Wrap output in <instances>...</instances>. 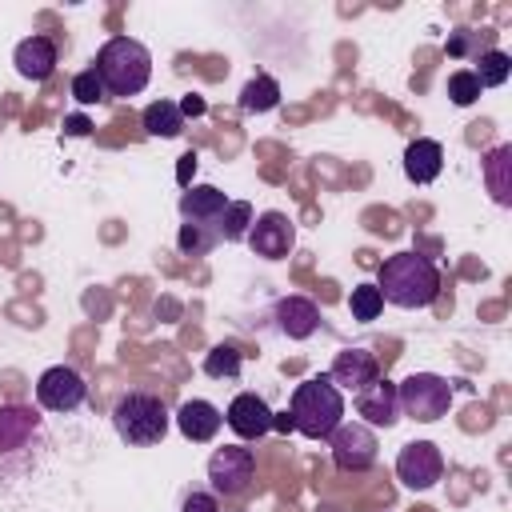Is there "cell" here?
<instances>
[{
    "label": "cell",
    "instance_id": "obj_19",
    "mask_svg": "<svg viewBox=\"0 0 512 512\" xmlns=\"http://www.w3.org/2000/svg\"><path fill=\"white\" fill-rule=\"evenodd\" d=\"M276 324H280V332L288 340H308L316 332V324H320V308L312 300H304V296H284L276 304Z\"/></svg>",
    "mask_w": 512,
    "mask_h": 512
},
{
    "label": "cell",
    "instance_id": "obj_14",
    "mask_svg": "<svg viewBox=\"0 0 512 512\" xmlns=\"http://www.w3.org/2000/svg\"><path fill=\"white\" fill-rule=\"evenodd\" d=\"M176 428H180V436L184 440H192V444H208L216 432H220V424H224V412L212 404V400H200V396H192V400H184L180 408H176Z\"/></svg>",
    "mask_w": 512,
    "mask_h": 512
},
{
    "label": "cell",
    "instance_id": "obj_1",
    "mask_svg": "<svg viewBox=\"0 0 512 512\" xmlns=\"http://www.w3.org/2000/svg\"><path fill=\"white\" fill-rule=\"evenodd\" d=\"M56 440L32 404H0V488H20L48 464Z\"/></svg>",
    "mask_w": 512,
    "mask_h": 512
},
{
    "label": "cell",
    "instance_id": "obj_33",
    "mask_svg": "<svg viewBox=\"0 0 512 512\" xmlns=\"http://www.w3.org/2000/svg\"><path fill=\"white\" fill-rule=\"evenodd\" d=\"M180 112H184V116H200V112H204V100H200V96H188V100L180 104Z\"/></svg>",
    "mask_w": 512,
    "mask_h": 512
},
{
    "label": "cell",
    "instance_id": "obj_12",
    "mask_svg": "<svg viewBox=\"0 0 512 512\" xmlns=\"http://www.w3.org/2000/svg\"><path fill=\"white\" fill-rule=\"evenodd\" d=\"M248 248L256 252V256H264V260H284L288 252H292V244H296V228H292V220L284 216V212H260L256 220H252V228H248Z\"/></svg>",
    "mask_w": 512,
    "mask_h": 512
},
{
    "label": "cell",
    "instance_id": "obj_18",
    "mask_svg": "<svg viewBox=\"0 0 512 512\" xmlns=\"http://www.w3.org/2000/svg\"><path fill=\"white\" fill-rule=\"evenodd\" d=\"M440 172H444V144L428 140V136H416L404 148V176L412 184H432Z\"/></svg>",
    "mask_w": 512,
    "mask_h": 512
},
{
    "label": "cell",
    "instance_id": "obj_32",
    "mask_svg": "<svg viewBox=\"0 0 512 512\" xmlns=\"http://www.w3.org/2000/svg\"><path fill=\"white\" fill-rule=\"evenodd\" d=\"M188 172H196V152H184L180 156V184L188 188Z\"/></svg>",
    "mask_w": 512,
    "mask_h": 512
},
{
    "label": "cell",
    "instance_id": "obj_4",
    "mask_svg": "<svg viewBox=\"0 0 512 512\" xmlns=\"http://www.w3.org/2000/svg\"><path fill=\"white\" fill-rule=\"evenodd\" d=\"M288 416H292V428L300 436L328 440L344 424V392L328 376H308L304 384H296Z\"/></svg>",
    "mask_w": 512,
    "mask_h": 512
},
{
    "label": "cell",
    "instance_id": "obj_23",
    "mask_svg": "<svg viewBox=\"0 0 512 512\" xmlns=\"http://www.w3.org/2000/svg\"><path fill=\"white\" fill-rule=\"evenodd\" d=\"M472 76L480 80V88H500V84L512 76V56H508V52H500V48H488V52H480V56H476Z\"/></svg>",
    "mask_w": 512,
    "mask_h": 512
},
{
    "label": "cell",
    "instance_id": "obj_27",
    "mask_svg": "<svg viewBox=\"0 0 512 512\" xmlns=\"http://www.w3.org/2000/svg\"><path fill=\"white\" fill-rule=\"evenodd\" d=\"M348 308H352V320L368 324V320H376L384 312V296H380L376 284H356L352 296H348Z\"/></svg>",
    "mask_w": 512,
    "mask_h": 512
},
{
    "label": "cell",
    "instance_id": "obj_8",
    "mask_svg": "<svg viewBox=\"0 0 512 512\" xmlns=\"http://www.w3.org/2000/svg\"><path fill=\"white\" fill-rule=\"evenodd\" d=\"M84 400H88V384H84V376H80L76 368L52 364V368L40 372V380H36V404H40L44 412L68 416V412H76Z\"/></svg>",
    "mask_w": 512,
    "mask_h": 512
},
{
    "label": "cell",
    "instance_id": "obj_5",
    "mask_svg": "<svg viewBox=\"0 0 512 512\" xmlns=\"http://www.w3.org/2000/svg\"><path fill=\"white\" fill-rule=\"evenodd\" d=\"M168 408L156 392H144V388H132L124 392L116 404H112V428L116 436L128 444V448H152L168 436Z\"/></svg>",
    "mask_w": 512,
    "mask_h": 512
},
{
    "label": "cell",
    "instance_id": "obj_34",
    "mask_svg": "<svg viewBox=\"0 0 512 512\" xmlns=\"http://www.w3.org/2000/svg\"><path fill=\"white\" fill-rule=\"evenodd\" d=\"M272 428H280V432H288V428H292V416H288V412H280V416L272 412Z\"/></svg>",
    "mask_w": 512,
    "mask_h": 512
},
{
    "label": "cell",
    "instance_id": "obj_6",
    "mask_svg": "<svg viewBox=\"0 0 512 512\" xmlns=\"http://www.w3.org/2000/svg\"><path fill=\"white\" fill-rule=\"evenodd\" d=\"M396 396H400V412L420 420V424H432L440 416H448L452 408V384L436 372H412L396 384Z\"/></svg>",
    "mask_w": 512,
    "mask_h": 512
},
{
    "label": "cell",
    "instance_id": "obj_30",
    "mask_svg": "<svg viewBox=\"0 0 512 512\" xmlns=\"http://www.w3.org/2000/svg\"><path fill=\"white\" fill-rule=\"evenodd\" d=\"M180 512H220V496L204 492V488H192V492H184Z\"/></svg>",
    "mask_w": 512,
    "mask_h": 512
},
{
    "label": "cell",
    "instance_id": "obj_20",
    "mask_svg": "<svg viewBox=\"0 0 512 512\" xmlns=\"http://www.w3.org/2000/svg\"><path fill=\"white\" fill-rule=\"evenodd\" d=\"M140 120H144V132H148V136H164V140H172V136L184 132V112H180L176 100H152V104L144 108Z\"/></svg>",
    "mask_w": 512,
    "mask_h": 512
},
{
    "label": "cell",
    "instance_id": "obj_29",
    "mask_svg": "<svg viewBox=\"0 0 512 512\" xmlns=\"http://www.w3.org/2000/svg\"><path fill=\"white\" fill-rule=\"evenodd\" d=\"M72 96H76V104H104V100H108V92H104L96 68H84V72L72 76Z\"/></svg>",
    "mask_w": 512,
    "mask_h": 512
},
{
    "label": "cell",
    "instance_id": "obj_31",
    "mask_svg": "<svg viewBox=\"0 0 512 512\" xmlns=\"http://www.w3.org/2000/svg\"><path fill=\"white\" fill-rule=\"evenodd\" d=\"M64 132H68V136H88L92 124H88L84 116H68V120H64Z\"/></svg>",
    "mask_w": 512,
    "mask_h": 512
},
{
    "label": "cell",
    "instance_id": "obj_9",
    "mask_svg": "<svg viewBox=\"0 0 512 512\" xmlns=\"http://www.w3.org/2000/svg\"><path fill=\"white\" fill-rule=\"evenodd\" d=\"M328 444H332V464H336L340 472H368V468L376 464V452H380L376 432H372L368 424H360V420L340 424V428L328 436Z\"/></svg>",
    "mask_w": 512,
    "mask_h": 512
},
{
    "label": "cell",
    "instance_id": "obj_3",
    "mask_svg": "<svg viewBox=\"0 0 512 512\" xmlns=\"http://www.w3.org/2000/svg\"><path fill=\"white\" fill-rule=\"evenodd\" d=\"M92 68L108 96H136L152 80V52L132 36H112L100 44Z\"/></svg>",
    "mask_w": 512,
    "mask_h": 512
},
{
    "label": "cell",
    "instance_id": "obj_2",
    "mask_svg": "<svg viewBox=\"0 0 512 512\" xmlns=\"http://www.w3.org/2000/svg\"><path fill=\"white\" fill-rule=\"evenodd\" d=\"M376 288L396 308H428L440 296V268L420 252H396L380 264Z\"/></svg>",
    "mask_w": 512,
    "mask_h": 512
},
{
    "label": "cell",
    "instance_id": "obj_28",
    "mask_svg": "<svg viewBox=\"0 0 512 512\" xmlns=\"http://www.w3.org/2000/svg\"><path fill=\"white\" fill-rule=\"evenodd\" d=\"M480 80L472 76V68H456L452 76H448V100L452 104H460V108H468V104H476L480 100Z\"/></svg>",
    "mask_w": 512,
    "mask_h": 512
},
{
    "label": "cell",
    "instance_id": "obj_22",
    "mask_svg": "<svg viewBox=\"0 0 512 512\" xmlns=\"http://www.w3.org/2000/svg\"><path fill=\"white\" fill-rule=\"evenodd\" d=\"M276 104H280V84H276L268 72L252 76V80L240 88V108H244V112H272Z\"/></svg>",
    "mask_w": 512,
    "mask_h": 512
},
{
    "label": "cell",
    "instance_id": "obj_26",
    "mask_svg": "<svg viewBox=\"0 0 512 512\" xmlns=\"http://www.w3.org/2000/svg\"><path fill=\"white\" fill-rule=\"evenodd\" d=\"M252 220H256V212H252L248 200H228V208H224V216H220V240H228V244L244 240L248 228H252Z\"/></svg>",
    "mask_w": 512,
    "mask_h": 512
},
{
    "label": "cell",
    "instance_id": "obj_21",
    "mask_svg": "<svg viewBox=\"0 0 512 512\" xmlns=\"http://www.w3.org/2000/svg\"><path fill=\"white\" fill-rule=\"evenodd\" d=\"M508 168H512V148L500 144L484 156V176H488V188H492V200L496 204H512V180H508Z\"/></svg>",
    "mask_w": 512,
    "mask_h": 512
},
{
    "label": "cell",
    "instance_id": "obj_16",
    "mask_svg": "<svg viewBox=\"0 0 512 512\" xmlns=\"http://www.w3.org/2000/svg\"><path fill=\"white\" fill-rule=\"evenodd\" d=\"M376 376H380V364H376V356L368 348H344V352H336L332 372H328V380L336 388H344V392H356V388H364Z\"/></svg>",
    "mask_w": 512,
    "mask_h": 512
},
{
    "label": "cell",
    "instance_id": "obj_24",
    "mask_svg": "<svg viewBox=\"0 0 512 512\" xmlns=\"http://www.w3.org/2000/svg\"><path fill=\"white\" fill-rule=\"evenodd\" d=\"M240 364H244V356H240L236 344H212L208 356H204V376H212V380H236L240 376Z\"/></svg>",
    "mask_w": 512,
    "mask_h": 512
},
{
    "label": "cell",
    "instance_id": "obj_11",
    "mask_svg": "<svg viewBox=\"0 0 512 512\" xmlns=\"http://www.w3.org/2000/svg\"><path fill=\"white\" fill-rule=\"evenodd\" d=\"M352 404H356L360 424H368V428H392L400 420V396H396V384L388 376H376L364 388H356Z\"/></svg>",
    "mask_w": 512,
    "mask_h": 512
},
{
    "label": "cell",
    "instance_id": "obj_13",
    "mask_svg": "<svg viewBox=\"0 0 512 512\" xmlns=\"http://www.w3.org/2000/svg\"><path fill=\"white\" fill-rule=\"evenodd\" d=\"M224 424H228L240 440H260V436L272 432V408L264 404V396H256V392H240V396L228 404Z\"/></svg>",
    "mask_w": 512,
    "mask_h": 512
},
{
    "label": "cell",
    "instance_id": "obj_17",
    "mask_svg": "<svg viewBox=\"0 0 512 512\" xmlns=\"http://www.w3.org/2000/svg\"><path fill=\"white\" fill-rule=\"evenodd\" d=\"M224 208H228V196L216 184H196V188H184L180 192V216H184V224H216L220 228Z\"/></svg>",
    "mask_w": 512,
    "mask_h": 512
},
{
    "label": "cell",
    "instance_id": "obj_15",
    "mask_svg": "<svg viewBox=\"0 0 512 512\" xmlns=\"http://www.w3.org/2000/svg\"><path fill=\"white\" fill-rule=\"evenodd\" d=\"M12 64H16V72L24 80H36V84L48 80L56 72V64H60L56 40L52 36H28V40H20L16 52H12Z\"/></svg>",
    "mask_w": 512,
    "mask_h": 512
},
{
    "label": "cell",
    "instance_id": "obj_25",
    "mask_svg": "<svg viewBox=\"0 0 512 512\" xmlns=\"http://www.w3.org/2000/svg\"><path fill=\"white\" fill-rule=\"evenodd\" d=\"M176 244H180V252H188V256H208V252L220 244V228H216V224H180Z\"/></svg>",
    "mask_w": 512,
    "mask_h": 512
},
{
    "label": "cell",
    "instance_id": "obj_7",
    "mask_svg": "<svg viewBox=\"0 0 512 512\" xmlns=\"http://www.w3.org/2000/svg\"><path fill=\"white\" fill-rule=\"evenodd\" d=\"M252 480H256V452L252 448L224 444V448L212 452V460H208V484H212L216 496L240 500V496H248Z\"/></svg>",
    "mask_w": 512,
    "mask_h": 512
},
{
    "label": "cell",
    "instance_id": "obj_10",
    "mask_svg": "<svg viewBox=\"0 0 512 512\" xmlns=\"http://www.w3.org/2000/svg\"><path fill=\"white\" fill-rule=\"evenodd\" d=\"M396 476H400V484L412 488V492L432 488V484L444 476V456H440V448H436L432 440H412V444H404L400 456H396Z\"/></svg>",
    "mask_w": 512,
    "mask_h": 512
}]
</instances>
